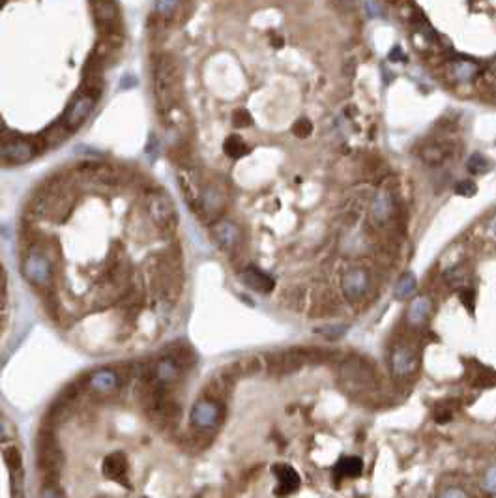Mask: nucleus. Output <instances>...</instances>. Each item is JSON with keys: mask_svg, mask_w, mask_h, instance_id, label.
<instances>
[{"mask_svg": "<svg viewBox=\"0 0 496 498\" xmlns=\"http://www.w3.org/2000/svg\"><path fill=\"white\" fill-rule=\"evenodd\" d=\"M0 292H2V289H0Z\"/></svg>", "mask_w": 496, "mask_h": 498, "instance_id": "37", "label": "nucleus"}, {"mask_svg": "<svg viewBox=\"0 0 496 498\" xmlns=\"http://www.w3.org/2000/svg\"><path fill=\"white\" fill-rule=\"evenodd\" d=\"M103 474L124 487H130V463L124 454H113L103 461Z\"/></svg>", "mask_w": 496, "mask_h": 498, "instance_id": "7", "label": "nucleus"}, {"mask_svg": "<svg viewBox=\"0 0 496 498\" xmlns=\"http://www.w3.org/2000/svg\"><path fill=\"white\" fill-rule=\"evenodd\" d=\"M453 77L457 79V81H472L474 77L477 75V71H479V68H477V64L476 62H470V60H457V62H453Z\"/></svg>", "mask_w": 496, "mask_h": 498, "instance_id": "21", "label": "nucleus"}, {"mask_svg": "<svg viewBox=\"0 0 496 498\" xmlns=\"http://www.w3.org/2000/svg\"><path fill=\"white\" fill-rule=\"evenodd\" d=\"M446 279L453 285V287H461V285H465V281H466L465 274H463V270H461V268H455V270L448 272Z\"/></svg>", "mask_w": 496, "mask_h": 498, "instance_id": "28", "label": "nucleus"}, {"mask_svg": "<svg viewBox=\"0 0 496 498\" xmlns=\"http://www.w3.org/2000/svg\"><path fill=\"white\" fill-rule=\"evenodd\" d=\"M223 403L215 399L202 398L195 403L191 410V427L202 429V431H212L220 425L223 418Z\"/></svg>", "mask_w": 496, "mask_h": 498, "instance_id": "4", "label": "nucleus"}, {"mask_svg": "<svg viewBox=\"0 0 496 498\" xmlns=\"http://www.w3.org/2000/svg\"><path fill=\"white\" fill-rule=\"evenodd\" d=\"M360 2H362V0H339V4L345 8L346 12H354V10L360 6Z\"/></svg>", "mask_w": 496, "mask_h": 498, "instance_id": "33", "label": "nucleus"}, {"mask_svg": "<svg viewBox=\"0 0 496 498\" xmlns=\"http://www.w3.org/2000/svg\"><path fill=\"white\" fill-rule=\"evenodd\" d=\"M12 438H13L12 425H10L4 418L0 416V444L6 441H12Z\"/></svg>", "mask_w": 496, "mask_h": 498, "instance_id": "30", "label": "nucleus"}, {"mask_svg": "<svg viewBox=\"0 0 496 498\" xmlns=\"http://www.w3.org/2000/svg\"><path fill=\"white\" fill-rule=\"evenodd\" d=\"M272 470H274L277 481H279L277 492H292L300 487V476L290 465H274Z\"/></svg>", "mask_w": 496, "mask_h": 498, "instance_id": "15", "label": "nucleus"}, {"mask_svg": "<svg viewBox=\"0 0 496 498\" xmlns=\"http://www.w3.org/2000/svg\"><path fill=\"white\" fill-rule=\"evenodd\" d=\"M23 274L25 278L36 287H49L51 278H53V265L51 259L47 257V253L38 246L26 249V257L23 260Z\"/></svg>", "mask_w": 496, "mask_h": 498, "instance_id": "3", "label": "nucleus"}, {"mask_svg": "<svg viewBox=\"0 0 496 498\" xmlns=\"http://www.w3.org/2000/svg\"><path fill=\"white\" fill-rule=\"evenodd\" d=\"M4 455V463H6L8 470H10V478H12V492L15 497L21 495V487H23V479H25V472H23V457H21L19 450L15 446H8L2 452Z\"/></svg>", "mask_w": 496, "mask_h": 498, "instance_id": "8", "label": "nucleus"}, {"mask_svg": "<svg viewBox=\"0 0 496 498\" xmlns=\"http://www.w3.org/2000/svg\"><path fill=\"white\" fill-rule=\"evenodd\" d=\"M317 332L322 335H326L328 339H337V337H341V335L345 334L346 328L345 326H330V328H321L317 330Z\"/></svg>", "mask_w": 496, "mask_h": 498, "instance_id": "29", "label": "nucleus"}, {"mask_svg": "<svg viewBox=\"0 0 496 498\" xmlns=\"http://www.w3.org/2000/svg\"><path fill=\"white\" fill-rule=\"evenodd\" d=\"M389 60H393V62H405V60H407V57H405V53H402L399 45L389 51Z\"/></svg>", "mask_w": 496, "mask_h": 498, "instance_id": "32", "label": "nucleus"}, {"mask_svg": "<svg viewBox=\"0 0 496 498\" xmlns=\"http://www.w3.org/2000/svg\"><path fill=\"white\" fill-rule=\"evenodd\" d=\"M364 472V461L360 457H341L335 465V474L341 478H356Z\"/></svg>", "mask_w": 496, "mask_h": 498, "instance_id": "19", "label": "nucleus"}, {"mask_svg": "<svg viewBox=\"0 0 496 498\" xmlns=\"http://www.w3.org/2000/svg\"><path fill=\"white\" fill-rule=\"evenodd\" d=\"M367 287H369V278L360 268H354L343 278V290L351 300H358V298L364 296L367 292Z\"/></svg>", "mask_w": 496, "mask_h": 498, "instance_id": "11", "label": "nucleus"}, {"mask_svg": "<svg viewBox=\"0 0 496 498\" xmlns=\"http://www.w3.org/2000/svg\"><path fill=\"white\" fill-rule=\"evenodd\" d=\"M429 313H431V300L427 296L416 298L414 302L410 303L409 311H407V321L412 326H420L427 321Z\"/></svg>", "mask_w": 496, "mask_h": 498, "instance_id": "17", "label": "nucleus"}, {"mask_svg": "<svg viewBox=\"0 0 496 498\" xmlns=\"http://www.w3.org/2000/svg\"><path fill=\"white\" fill-rule=\"evenodd\" d=\"M292 133H294L296 137H300V139H305V137H309L313 133V124L308 118H300L292 126Z\"/></svg>", "mask_w": 496, "mask_h": 498, "instance_id": "24", "label": "nucleus"}, {"mask_svg": "<svg viewBox=\"0 0 496 498\" xmlns=\"http://www.w3.org/2000/svg\"><path fill=\"white\" fill-rule=\"evenodd\" d=\"M39 472H60L64 467V454L58 446L57 433L49 425H42L36 438Z\"/></svg>", "mask_w": 496, "mask_h": 498, "instance_id": "2", "label": "nucleus"}, {"mask_svg": "<svg viewBox=\"0 0 496 498\" xmlns=\"http://www.w3.org/2000/svg\"><path fill=\"white\" fill-rule=\"evenodd\" d=\"M309 356L311 353H305V350H287V353L270 354L266 358V367H268L270 375H277V377L289 375V373H294L303 367Z\"/></svg>", "mask_w": 496, "mask_h": 498, "instance_id": "5", "label": "nucleus"}, {"mask_svg": "<svg viewBox=\"0 0 496 498\" xmlns=\"http://www.w3.org/2000/svg\"><path fill=\"white\" fill-rule=\"evenodd\" d=\"M225 369L236 380L242 379V377H253V375H257L263 369V359L258 358V356H244V358L236 359L233 364L225 366Z\"/></svg>", "mask_w": 496, "mask_h": 498, "instance_id": "13", "label": "nucleus"}, {"mask_svg": "<svg viewBox=\"0 0 496 498\" xmlns=\"http://www.w3.org/2000/svg\"><path fill=\"white\" fill-rule=\"evenodd\" d=\"M466 169L470 170L472 175H484L487 170L490 169V163L489 159L485 158L484 154H472L468 161H466Z\"/></svg>", "mask_w": 496, "mask_h": 498, "instance_id": "23", "label": "nucleus"}, {"mask_svg": "<svg viewBox=\"0 0 496 498\" xmlns=\"http://www.w3.org/2000/svg\"><path fill=\"white\" fill-rule=\"evenodd\" d=\"M477 191V186L472 180H461L455 184V193L461 197H474Z\"/></svg>", "mask_w": 496, "mask_h": 498, "instance_id": "25", "label": "nucleus"}, {"mask_svg": "<svg viewBox=\"0 0 496 498\" xmlns=\"http://www.w3.org/2000/svg\"><path fill=\"white\" fill-rule=\"evenodd\" d=\"M485 489L489 492H496V467H490L485 474Z\"/></svg>", "mask_w": 496, "mask_h": 498, "instance_id": "31", "label": "nucleus"}, {"mask_svg": "<svg viewBox=\"0 0 496 498\" xmlns=\"http://www.w3.org/2000/svg\"><path fill=\"white\" fill-rule=\"evenodd\" d=\"M145 214L152 225L161 234H172L178 229V212L163 191L152 190L145 195Z\"/></svg>", "mask_w": 496, "mask_h": 498, "instance_id": "1", "label": "nucleus"}, {"mask_svg": "<svg viewBox=\"0 0 496 498\" xmlns=\"http://www.w3.org/2000/svg\"><path fill=\"white\" fill-rule=\"evenodd\" d=\"M163 356H169L170 359H175L176 364H180L186 371L193 366L195 362V353L191 350L188 343H184V341H175V343L167 345L163 350Z\"/></svg>", "mask_w": 496, "mask_h": 498, "instance_id": "14", "label": "nucleus"}, {"mask_svg": "<svg viewBox=\"0 0 496 498\" xmlns=\"http://www.w3.org/2000/svg\"><path fill=\"white\" fill-rule=\"evenodd\" d=\"M416 278L412 274H405L396 285V298L397 300H405V298H409L410 294H414L416 292Z\"/></svg>", "mask_w": 496, "mask_h": 498, "instance_id": "22", "label": "nucleus"}, {"mask_svg": "<svg viewBox=\"0 0 496 498\" xmlns=\"http://www.w3.org/2000/svg\"><path fill=\"white\" fill-rule=\"evenodd\" d=\"M242 281H244L245 287H249L251 290H257L260 294H268L272 290L276 289V281L274 278H270L266 272L258 270L255 266H249L242 272Z\"/></svg>", "mask_w": 496, "mask_h": 498, "instance_id": "10", "label": "nucleus"}, {"mask_svg": "<svg viewBox=\"0 0 496 498\" xmlns=\"http://www.w3.org/2000/svg\"><path fill=\"white\" fill-rule=\"evenodd\" d=\"M490 233H493V236H496V217L490 221Z\"/></svg>", "mask_w": 496, "mask_h": 498, "instance_id": "36", "label": "nucleus"}, {"mask_svg": "<svg viewBox=\"0 0 496 498\" xmlns=\"http://www.w3.org/2000/svg\"><path fill=\"white\" fill-rule=\"evenodd\" d=\"M423 159H425V161H429V163H440V161L444 159V150H442V148L436 145L427 146V148H425V152H423Z\"/></svg>", "mask_w": 496, "mask_h": 498, "instance_id": "26", "label": "nucleus"}, {"mask_svg": "<svg viewBox=\"0 0 496 498\" xmlns=\"http://www.w3.org/2000/svg\"><path fill=\"white\" fill-rule=\"evenodd\" d=\"M233 124H234V127H249L253 124L251 114L247 113L245 109H238V111H234Z\"/></svg>", "mask_w": 496, "mask_h": 498, "instance_id": "27", "label": "nucleus"}, {"mask_svg": "<svg viewBox=\"0 0 496 498\" xmlns=\"http://www.w3.org/2000/svg\"><path fill=\"white\" fill-rule=\"evenodd\" d=\"M223 150L229 158L233 159H238V158H244L245 154L249 152L247 145L244 143V139L240 137V135H229L223 143Z\"/></svg>", "mask_w": 496, "mask_h": 498, "instance_id": "20", "label": "nucleus"}, {"mask_svg": "<svg viewBox=\"0 0 496 498\" xmlns=\"http://www.w3.org/2000/svg\"><path fill=\"white\" fill-rule=\"evenodd\" d=\"M444 497H466V492H463V491H457V489H453V491H448V492H444Z\"/></svg>", "mask_w": 496, "mask_h": 498, "instance_id": "34", "label": "nucleus"}, {"mask_svg": "<svg viewBox=\"0 0 496 498\" xmlns=\"http://www.w3.org/2000/svg\"><path fill=\"white\" fill-rule=\"evenodd\" d=\"M468 296H470V303H472V305H474V292H472V290H470V294H468ZM461 298H463V302H465L466 305H468V298H466L465 292L461 294Z\"/></svg>", "mask_w": 496, "mask_h": 498, "instance_id": "35", "label": "nucleus"}, {"mask_svg": "<svg viewBox=\"0 0 496 498\" xmlns=\"http://www.w3.org/2000/svg\"><path fill=\"white\" fill-rule=\"evenodd\" d=\"M184 371L186 369L180 364H176L175 359H170L169 356H163L159 362H156V379L170 388L182 379Z\"/></svg>", "mask_w": 496, "mask_h": 498, "instance_id": "12", "label": "nucleus"}, {"mask_svg": "<svg viewBox=\"0 0 496 498\" xmlns=\"http://www.w3.org/2000/svg\"><path fill=\"white\" fill-rule=\"evenodd\" d=\"M391 369L397 377H410L418 371V356L412 348L399 347L391 353Z\"/></svg>", "mask_w": 496, "mask_h": 498, "instance_id": "9", "label": "nucleus"}, {"mask_svg": "<svg viewBox=\"0 0 496 498\" xmlns=\"http://www.w3.org/2000/svg\"><path fill=\"white\" fill-rule=\"evenodd\" d=\"M212 234H214L215 242L220 244L221 249H225V251L236 249L240 244V238H242L240 229L234 225L233 221L229 220L215 221L214 225H212Z\"/></svg>", "mask_w": 496, "mask_h": 498, "instance_id": "6", "label": "nucleus"}, {"mask_svg": "<svg viewBox=\"0 0 496 498\" xmlns=\"http://www.w3.org/2000/svg\"><path fill=\"white\" fill-rule=\"evenodd\" d=\"M393 214V201H391V195L386 193V191H380L373 202V217L378 221V223H384L388 221Z\"/></svg>", "mask_w": 496, "mask_h": 498, "instance_id": "18", "label": "nucleus"}, {"mask_svg": "<svg viewBox=\"0 0 496 498\" xmlns=\"http://www.w3.org/2000/svg\"><path fill=\"white\" fill-rule=\"evenodd\" d=\"M120 384L118 377H116V373L113 371V367L111 369H105V371H98L94 373L92 377H90V388L101 395H105V393H111L114 391Z\"/></svg>", "mask_w": 496, "mask_h": 498, "instance_id": "16", "label": "nucleus"}]
</instances>
